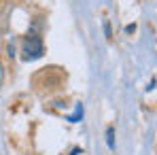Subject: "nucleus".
<instances>
[{"mask_svg": "<svg viewBox=\"0 0 157 155\" xmlns=\"http://www.w3.org/2000/svg\"><path fill=\"white\" fill-rule=\"evenodd\" d=\"M43 55V41L36 34H30L24 41V60H36Z\"/></svg>", "mask_w": 157, "mask_h": 155, "instance_id": "f257e3e1", "label": "nucleus"}, {"mask_svg": "<svg viewBox=\"0 0 157 155\" xmlns=\"http://www.w3.org/2000/svg\"><path fill=\"white\" fill-rule=\"evenodd\" d=\"M2 75H4V72H2V64H0V85H2Z\"/></svg>", "mask_w": 157, "mask_h": 155, "instance_id": "20e7f679", "label": "nucleus"}, {"mask_svg": "<svg viewBox=\"0 0 157 155\" xmlns=\"http://www.w3.org/2000/svg\"><path fill=\"white\" fill-rule=\"evenodd\" d=\"M106 145H108V149H115V128L106 130Z\"/></svg>", "mask_w": 157, "mask_h": 155, "instance_id": "f03ea898", "label": "nucleus"}, {"mask_svg": "<svg viewBox=\"0 0 157 155\" xmlns=\"http://www.w3.org/2000/svg\"><path fill=\"white\" fill-rule=\"evenodd\" d=\"M104 30H106V38H113V34H110V26H108V21H104Z\"/></svg>", "mask_w": 157, "mask_h": 155, "instance_id": "7ed1b4c3", "label": "nucleus"}]
</instances>
